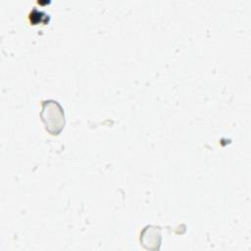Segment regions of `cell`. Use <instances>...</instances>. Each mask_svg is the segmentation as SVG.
<instances>
[{
	"label": "cell",
	"mask_w": 251,
	"mask_h": 251,
	"mask_svg": "<svg viewBox=\"0 0 251 251\" xmlns=\"http://www.w3.org/2000/svg\"><path fill=\"white\" fill-rule=\"evenodd\" d=\"M40 117L45 128L52 135L59 134L65 126V115L63 107L59 102L49 99L42 101Z\"/></svg>",
	"instance_id": "6da1fadb"
},
{
	"label": "cell",
	"mask_w": 251,
	"mask_h": 251,
	"mask_svg": "<svg viewBox=\"0 0 251 251\" xmlns=\"http://www.w3.org/2000/svg\"><path fill=\"white\" fill-rule=\"evenodd\" d=\"M161 227L157 226H147L140 233V242L145 249L158 250L161 245Z\"/></svg>",
	"instance_id": "7a4b0ae2"
}]
</instances>
